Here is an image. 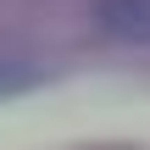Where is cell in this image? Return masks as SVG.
I'll return each mask as SVG.
<instances>
[{
    "label": "cell",
    "instance_id": "cell-1",
    "mask_svg": "<svg viewBox=\"0 0 150 150\" xmlns=\"http://www.w3.org/2000/svg\"><path fill=\"white\" fill-rule=\"evenodd\" d=\"M95 28L122 45H150V0H95Z\"/></svg>",
    "mask_w": 150,
    "mask_h": 150
},
{
    "label": "cell",
    "instance_id": "cell-2",
    "mask_svg": "<svg viewBox=\"0 0 150 150\" xmlns=\"http://www.w3.org/2000/svg\"><path fill=\"white\" fill-rule=\"evenodd\" d=\"M33 83V72H22V67H6L0 61V95H17V89H28Z\"/></svg>",
    "mask_w": 150,
    "mask_h": 150
}]
</instances>
